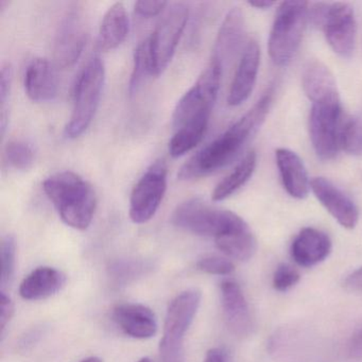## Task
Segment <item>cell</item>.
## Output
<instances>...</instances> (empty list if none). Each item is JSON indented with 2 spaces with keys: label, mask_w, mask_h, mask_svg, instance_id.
<instances>
[{
  "label": "cell",
  "mask_w": 362,
  "mask_h": 362,
  "mask_svg": "<svg viewBox=\"0 0 362 362\" xmlns=\"http://www.w3.org/2000/svg\"><path fill=\"white\" fill-rule=\"evenodd\" d=\"M105 81V64L100 57H93L76 80L73 111L65 127V135L69 139H77L92 124L100 103Z\"/></svg>",
  "instance_id": "cell-4"
},
{
  "label": "cell",
  "mask_w": 362,
  "mask_h": 362,
  "mask_svg": "<svg viewBox=\"0 0 362 362\" xmlns=\"http://www.w3.org/2000/svg\"><path fill=\"white\" fill-rule=\"evenodd\" d=\"M86 44V25L83 14L78 10L67 12L57 29L54 41V61L60 69L76 64Z\"/></svg>",
  "instance_id": "cell-12"
},
{
  "label": "cell",
  "mask_w": 362,
  "mask_h": 362,
  "mask_svg": "<svg viewBox=\"0 0 362 362\" xmlns=\"http://www.w3.org/2000/svg\"><path fill=\"white\" fill-rule=\"evenodd\" d=\"M341 114L338 103H313L309 115V135L315 153L321 160L334 158L340 148Z\"/></svg>",
  "instance_id": "cell-10"
},
{
  "label": "cell",
  "mask_w": 362,
  "mask_h": 362,
  "mask_svg": "<svg viewBox=\"0 0 362 362\" xmlns=\"http://www.w3.org/2000/svg\"><path fill=\"white\" fill-rule=\"evenodd\" d=\"M245 22L240 8H232L226 14L218 33L211 61L222 69L236 57L245 39Z\"/></svg>",
  "instance_id": "cell-16"
},
{
  "label": "cell",
  "mask_w": 362,
  "mask_h": 362,
  "mask_svg": "<svg viewBox=\"0 0 362 362\" xmlns=\"http://www.w3.org/2000/svg\"><path fill=\"white\" fill-rule=\"evenodd\" d=\"M308 12L306 1H285L279 6L268 43L269 54L274 64L285 66L298 52Z\"/></svg>",
  "instance_id": "cell-6"
},
{
  "label": "cell",
  "mask_w": 362,
  "mask_h": 362,
  "mask_svg": "<svg viewBox=\"0 0 362 362\" xmlns=\"http://www.w3.org/2000/svg\"><path fill=\"white\" fill-rule=\"evenodd\" d=\"M168 4L166 1H137L134 5L135 13L141 18H150L158 16L164 11Z\"/></svg>",
  "instance_id": "cell-34"
},
{
  "label": "cell",
  "mask_w": 362,
  "mask_h": 362,
  "mask_svg": "<svg viewBox=\"0 0 362 362\" xmlns=\"http://www.w3.org/2000/svg\"><path fill=\"white\" fill-rule=\"evenodd\" d=\"M24 86L30 100L35 103L54 100L58 94V78L54 65L46 59H35L27 67Z\"/></svg>",
  "instance_id": "cell-20"
},
{
  "label": "cell",
  "mask_w": 362,
  "mask_h": 362,
  "mask_svg": "<svg viewBox=\"0 0 362 362\" xmlns=\"http://www.w3.org/2000/svg\"><path fill=\"white\" fill-rule=\"evenodd\" d=\"M340 147L351 156H362V120L351 117L341 126Z\"/></svg>",
  "instance_id": "cell-29"
},
{
  "label": "cell",
  "mask_w": 362,
  "mask_h": 362,
  "mask_svg": "<svg viewBox=\"0 0 362 362\" xmlns=\"http://www.w3.org/2000/svg\"><path fill=\"white\" fill-rule=\"evenodd\" d=\"M310 188L315 198L341 226L347 230L355 228L359 220V211L347 194L324 177L311 180Z\"/></svg>",
  "instance_id": "cell-13"
},
{
  "label": "cell",
  "mask_w": 362,
  "mask_h": 362,
  "mask_svg": "<svg viewBox=\"0 0 362 362\" xmlns=\"http://www.w3.org/2000/svg\"><path fill=\"white\" fill-rule=\"evenodd\" d=\"M220 296L224 319L228 328L236 336H249L253 329V320L240 286L234 281H222Z\"/></svg>",
  "instance_id": "cell-15"
},
{
  "label": "cell",
  "mask_w": 362,
  "mask_h": 362,
  "mask_svg": "<svg viewBox=\"0 0 362 362\" xmlns=\"http://www.w3.org/2000/svg\"><path fill=\"white\" fill-rule=\"evenodd\" d=\"M35 158V150L28 141L13 139L6 146V163L16 170H29L33 166Z\"/></svg>",
  "instance_id": "cell-28"
},
{
  "label": "cell",
  "mask_w": 362,
  "mask_h": 362,
  "mask_svg": "<svg viewBox=\"0 0 362 362\" xmlns=\"http://www.w3.org/2000/svg\"><path fill=\"white\" fill-rule=\"evenodd\" d=\"M167 170L164 160H156L133 188L129 214L134 223L143 224L150 221L160 209L166 194Z\"/></svg>",
  "instance_id": "cell-9"
},
{
  "label": "cell",
  "mask_w": 362,
  "mask_h": 362,
  "mask_svg": "<svg viewBox=\"0 0 362 362\" xmlns=\"http://www.w3.org/2000/svg\"><path fill=\"white\" fill-rule=\"evenodd\" d=\"M41 336V332H31L28 336H26V338L22 341L21 345H22L24 349H27V347L31 346V345L35 344L37 342V338Z\"/></svg>",
  "instance_id": "cell-39"
},
{
  "label": "cell",
  "mask_w": 362,
  "mask_h": 362,
  "mask_svg": "<svg viewBox=\"0 0 362 362\" xmlns=\"http://www.w3.org/2000/svg\"><path fill=\"white\" fill-rule=\"evenodd\" d=\"M113 319L124 334L134 339H150L158 332L156 315L145 305H117L113 309Z\"/></svg>",
  "instance_id": "cell-17"
},
{
  "label": "cell",
  "mask_w": 362,
  "mask_h": 362,
  "mask_svg": "<svg viewBox=\"0 0 362 362\" xmlns=\"http://www.w3.org/2000/svg\"><path fill=\"white\" fill-rule=\"evenodd\" d=\"M197 268L211 275H228L234 272L235 266L230 259L219 256H207L197 262Z\"/></svg>",
  "instance_id": "cell-32"
},
{
  "label": "cell",
  "mask_w": 362,
  "mask_h": 362,
  "mask_svg": "<svg viewBox=\"0 0 362 362\" xmlns=\"http://www.w3.org/2000/svg\"><path fill=\"white\" fill-rule=\"evenodd\" d=\"M148 76L153 75H152L149 40L146 39L135 49L132 75H131L130 82H129V93L131 96L139 90Z\"/></svg>",
  "instance_id": "cell-27"
},
{
  "label": "cell",
  "mask_w": 362,
  "mask_h": 362,
  "mask_svg": "<svg viewBox=\"0 0 362 362\" xmlns=\"http://www.w3.org/2000/svg\"><path fill=\"white\" fill-rule=\"evenodd\" d=\"M332 240L317 228H305L296 235L290 249L291 257L300 267H313L328 257Z\"/></svg>",
  "instance_id": "cell-19"
},
{
  "label": "cell",
  "mask_w": 362,
  "mask_h": 362,
  "mask_svg": "<svg viewBox=\"0 0 362 362\" xmlns=\"http://www.w3.org/2000/svg\"><path fill=\"white\" fill-rule=\"evenodd\" d=\"M249 5L251 7L256 8V9L266 10L272 7L274 3H271V1H251V3H249Z\"/></svg>",
  "instance_id": "cell-40"
},
{
  "label": "cell",
  "mask_w": 362,
  "mask_h": 362,
  "mask_svg": "<svg viewBox=\"0 0 362 362\" xmlns=\"http://www.w3.org/2000/svg\"><path fill=\"white\" fill-rule=\"evenodd\" d=\"M152 264L144 260L122 259L110 264L109 277L116 286H127L151 270Z\"/></svg>",
  "instance_id": "cell-26"
},
{
  "label": "cell",
  "mask_w": 362,
  "mask_h": 362,
  "mask_svg": "<svg viewBox=\"0 0 362 362\" xmlns=\"http://www.w3.org/2000/svg\"><path fill=\"white\" fill-rule=\"evenodd\" d=\"M349 354L354 359H362V329L358 330L349 343Z\"/></svg>",
  "instance_id": "cell-37"
},
{
  "label": "cell",
  "mask_w": 362,
  "mask_h": 362,
  "mask_svg": "<svg viewBox=\"0 0 362 362\" xmlns=\"http://www.w3.org/2000/svg\"><path fill=\"white\" fill-rule=\"evenodd\" d=\"M260 64V48L255 40L247 42L239 60L234 79L228 92V103L238 107L253 93Z\"/></svg>",
  "instance_id": "cell-14"
},
{
  "label": "cell",
  "mask_w": 362,
  "mask_h": 362,
  "mask_svg": "<svg viewBox=\"0 0 362 362\" xmlns=\"http://www.w3.org/2000/svg\"><path fill=\"white\" fill-rule=\"evenodd\" d=\"M218 249L233 259L247 262L257 250V243L249 226L215 239Z\"/></svg>",
  "instance_id": "cell-25"
},
{
  "label": "cell",
  "mask_w": 362,
  "mask_h": 362,
  "mask_svg": "<svg viewBox=\"0 0 362 362\" xmlns=\"http://www.w3.org/2000/svg\"><path fill=\"white\" fill-rule=\"evenodd\" d=\"M129 33V16L122 3H115L105 12L99 28L97 48L107 52L119 47Z\"/></svg>",
  "instance_id": "cell-23"
},
{
  "label": "cell",
  "mask_w": 362,
  "mask_h": 362,
  "mask_svg": "<svg viewBox=\"0 0 362 362\" xmlns=\"http://www.w3.org/2000/svg\"><path fill=\"white\" fill-rule=\"evenodd\" d=\"M139 362H152L151 360L149 359V358H141V360H139Z\"/></svg>",
  "instance_id": "cell-42"
},
{
  "label": "cell",
  "mask_w": 362,
  "mask_h": 362,
  "mask_svg": "<svg viewBox=\"0 0 362 362\" xmlns=\"http://www.w3.org/2000/svg\"><path fill=\"white\" fill-rule=\"evenodd\" d=\"M1 253V291H5V288L12 283L16 272V243L12 235H7L1 240L0 247Z\"/></svg>",
  "instance_id": "cell-30"
},
{
  "label": "cell",
  "mask_w": 362,
  "mask_h": 362,
  "mask_svg": "<svg viewBox=\"0 0 362 362\" xmlns=\"http://www.w3.org/2000/svg\"><path fill=\"white\" fill-rule=\"evenodd\" d=\"M273 94L272 88L268 90L253 107L223 134L197 152L177 173L179 179L183 181L199 179L233 162L250 137L255 134L264 124L272 105Z\"/></svg>",
  "instance_id": "cell-2"
},
{
  "label": "cell",
  "mask_w": 362,
  "mask_h": 362,
  "mask_svg": "<svg viewBox=\"0 0 362 362\" xmlns=\"http://www.w3.org/2000/svg\"><path fill=\"white\" fill-rule=\"evenodd\" d=\"M188 21V8L185 4L171 6L149 40L152 75L158 77L168 67L175 56Z\"/></svg>",
  "instance_id": "cell-8"
},
{
  "label": "cell",
  "mask_w": 362,
  "mask_h": 362,
  "mask_svg": "<svg viewBox=\"0 0 362 362\" xmlns=\"http://www.w3.org/2000/svg\"><path fill=\"white\" fill-rule=\"evenodd\" d=\"M257 165V156L255 151L249 152L239 164L235 167L234 170L226 175L214 189L211 198L216 202L226 200L233 194H236L241 187L245 185L251 179Z\"/></svg>",
  "instance_id": "cell-24"
},
{
  "label": "cell",
  "mask_w": 362,
  "mask_h": 362,
  "mask_svg": "<svg viewBox=\"0 0 362 362\" xmlns=\"http://www.w3.org/2000/svg\"><path fill=\"white\" fill-rule=\"evenodd\" d=\"M305 95L313 103H338L340 100L336 79L330 69L317 60L309 61L302 76Z\"/></svg>",
  "instance_id": "cell-18"
},
{
  "label": "cell",
  "mask_w": 362,
  "mask_h": 362,
  "mask_svg": "<svg viewBox=\"0 0 362 362\" xmlns=\"http://www.w3.org/2000/svg\"><path fill=\"white\" fill-rule=\"evenodd\" d=\"M0 309H1L0 310V327H1V334H4L14 315L13 302L5 291H1V296H0Z\"/></svg>",
  "instance_id": "cell-35"
},
{
  "label": "cell",
  "mask_w": 362,
  "mask_h": 362,
  "mask_svg": "<svg viewBox=\"0 0 362 362\" xmlns=\"http://www.w3.org/2000/svg\"><path fill=\"white\" fill-rule=\"evenodd\" d=\"M81 362H103L100 358L98 357H90L86 358V359L82 360Z\"/></svg>",
  "instance_id": "cell-41"
},
{
  "label": "cell",
  "mask_w": 362,
  "mask_h": 362,
  "mask_svg": "<svg viewBox=\"0 0 362 362\" xmlns=\"http://www.w3.org/2000/svg\"><path fill=\"white\" fill-rule=\"evenodd\" d=\"M201 298L199 290L188 289L171 300L160 343V362H184V339L198 313Z\"/></svg>",
  "instance_id": "cell-7"
},
{
  "label": "cell",
  "mask_w": 362,
  "mask_h": 362,
  "mask_svg": "<svg viewBox=\"0 0 362 362\" xmlns=\"http://www.w3.org/2000/svg\"><path fill=\"white\" fill-rule=\"evenodd\" d=\"M66 283V276L52 267H40L27 275L20 286V294L24 300H40L58 293Z\"/></svg>",
  "instance_id": "cell-22"
},
{
  "label": "cell",
  "mask_w": 362,
  "mask_h": 362,
  "mask_svg": "<svg viewBox=\"0 0 362 362\" xmlns=\"http://www.w3.org/2000/svg\"><path fill=\"white\" fill-rule=\"evenodd\" d=\"M171 221L186 232L215 239L247 226L245 220L233 211L211 206L200 198L181 203L173 211Z\"/></svg>",
  "instance_id": "cell-5"
},
{
  "label": "cell",
  "mask_w": 362,
  "mask_h": 362,
  "mask_svg": "<svg viewBox=\"0 0 362 362\" xmlns=\"http://www.w3.org/2000/svg\"><path fill=\"white\" fill-rule=\"evenodd\" d=\"M43 189L66 226L86 230L96 211L95 190L73 171L54 173L44 181Z\"/></svg>",
  "instance_id": "cell-3"
},
{
  "label": "cell",
  "mask_w": 362,
  "mask_h": 362,
  "mask_svg": "<svg viewBox=\"0 0 362 362\" xmlns=\"http://www.w3.org/2000/svg\"><path fill=\"white\" fill-rule=\"evenodd\" d=\"M275 158L286 192L298 200L306 198L311 189V181L300 156L291 150L279 148L275 152Z\"/></svg>",
  "instance_id": "cell-21"
},
{
  "label": "cell",
  "mask_w": 362,
  "mask_h": 362,
  "mask_svg": "<svg viewBox=\"0 0 362 362\" xmlns=\"http://www.w3.org/2000/svg\"><path fill=\"white\" fill-rule=\"evenodd\" d=\"M300 275L293 267L281 264L277 267L273 275V288L277 291H287L300 281Z\"/></svg>",
  "instance_id": "cell-33"
},
{
  "label": "cell",
  "mask_w": 362,
  "mask_h": 362,
  "mask_svg": "<svg viewBox=\"0 0 362 362\" xmlns=\"http://www.w3.org/2000/svg\"><path fill=\"white\" fill-rule=\"evenodd\" d=\"M320 25L330 48L342 58H351L357 37V23L353 8L345 3L325 4Z\"/></svg>",
  "instance_id": "cell-11"
},
{
  "label": "cell",
  "mask_w": 362,
  "mask_h": 362,
  "mask_svg": "<svg viewBox=\"0 0 362 362\" xmlns=\"http://www.w3.org/2000/svg\"><path fill=\"white\" fill-rule=\"evenodd\" d=\"M344 287L349 291L362 292V267L346 277Z\"/></svg>",
  "instance_id": "cell-36"
},
{
  "label": "cell",
  "mask_w": 362,
  "mask_h": 362,
  "mask_svg": "<svg viewBox=\"0 0 362 362\" xmlns=\"http://www.w3.org/2000/svg\"><path fill=\"white\" fill-rule=\"evenodd\" d=\"M223 69L211 61L196 83L182 96L173 115L175 133L169 141V153L181 158L202 141L215 105Z\"/></svg>",
  "instance_id": "cell-1"
},
{
  "label": "cell",
  "mask_w": 362,
  "mask_h": 362,
  "mask_svg": "<svg viewBox=\"0 0 362 362\" xmlns=\"http://www.w3.org/2000/svg\"><path fill=\"white\" fill-rule=\"evenodd\" d=\"M204 362H230V359L224 349L215 347L207 351Z\"/></svg>",
  "instance_id": "cell-38"
},
{
  "label": "cell",
  "mask_w": 362,
  "mask_h": 362,
  "mask_svg": "<svg viewBox=\"0 0 362 362\" xmlns=\"http://www.w3.org/2000/svg\"><path fill=\"white\" fill-rule=\"evenodd\" d=\"M12 69L10 65H4L0 73V105H1V135H5L8 124L7 103L11 90Z\"/></svg>",
  "instance_id": "cell-31"
}]
</instances>
